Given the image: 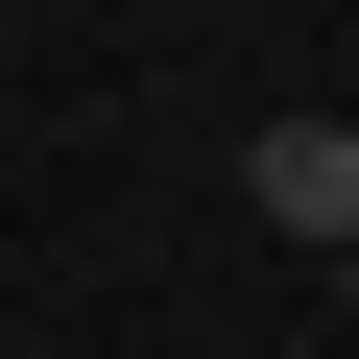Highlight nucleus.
<instances>
[{
  "label": "nucleus",
  "mask_w": 359,
  "mask_h": 359,
  "mask_svg": "<svg viewBox=\"0 0 359 359\" xmlns=\"http://www.w3.org/2000/svg\"><path fill=\"white\" fill-rule=\"evenodd\" d=\"M240 192H264L311 264H359V120H264V144H240Z\"/></svg>",
  "instance_id": "f257e3e1"
}]
</instances>
